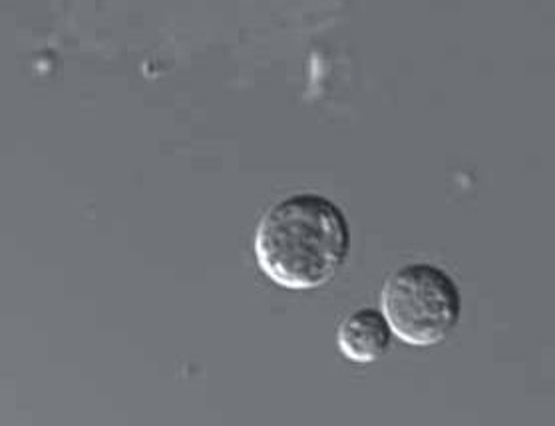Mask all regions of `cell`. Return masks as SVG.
<instances>
[{
  "instance_id": "cell-2",
  "label": "cell",
  "mask_w": 555,
  "mask_h": 426,
  "mask_svg": "<svg viewBox=\"0 0 555 426\" xmlns=\"http://www.w3.org/2000/svg\"><path fill=\"white\" fill-rule=\"evenodd\" d=\"M380 301L392 333L414 347L447 341L462 315L459 283L430 263H409L390 273Z\"/></svg>"
},
{
  "instance_id": "cell-1",
  "label": "cell",
  "mask_w": 555,
  "mask_h": 426,
  "mask_svg": "<svg viewBox=\"0 0 555 426\" xmlns=\"http://www.w3.org/2000/svg\"><path fill=\"white\" fill-rule=\"evenodd\" d=\"M254 247L257 266L279 287L311 292L347 263L349 220L326 195L293 194L267 209Z\"/></svg>"
},
{
  "instance_id": "cell-3",
  "label": "cell",
  "mask_w": 555,
  "mask_h": 426,
  "mask_svg": "<svg viewBox=\"0 0 555 426\" xmlns=\"http://www.w3.org/2000/svg\"><path fill=\"white\" fill-rule=\"evenodd\" d=\"M392 335L395 333L383 311L375 307H361L338 325V351L352 363H375L387 354Z\"/></svg>"
}]
</instances>
